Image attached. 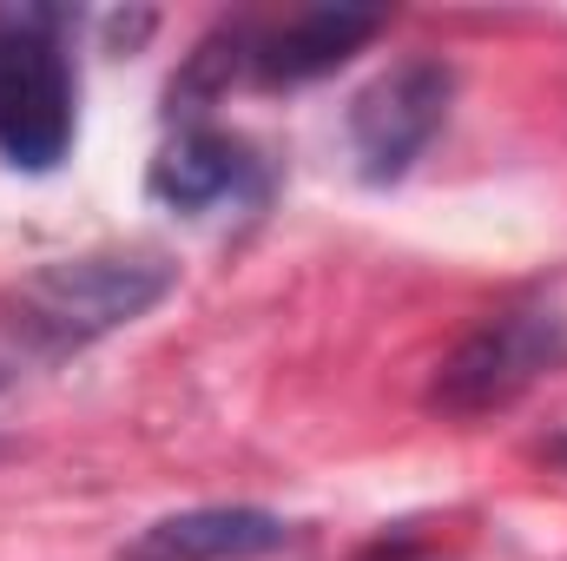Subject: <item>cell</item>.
I'll use <instances>...</instances> for the list:
<instances>
[{
  "label": "cell",
  "mask_w": 567,
  "mask_h": 561,
  "mask_svg": "<svg viewBox=\"0 0 567 561\" xmlns=\"http://www.w3.org/2000/svg\"><path fill=\"white\" fill-rule=\"evenodd\" d=\"M172 284H178V272L158 252H80V258H53L13 284L7 324L20 330V344L60 357V350L100 344V337L140 324L152 304H165Z\"/></svg>",
  "instance_id": "1"
},
{
  "label": "cell",
  "mask_w": 567,
  "mask_h": 561,
  "mask_svg": "<svg viewBox=\"0 0 567 561\" xmlns=\"http://www.w3.org/2000/svg\"><path fill=\"white\" fill-rule=\"evenodd\" d=\"M561 456H567V442H561Z\"/></svg>",
  "instance_id": "8"
},
{
  "label": "cell",
  "mask_w": 567,
  "mask_h": 561,
  "mask_svg": "<svg viewBox=\"0 0 567 561\" xmlns=\"http://www.w3.org/2000/svg\"><path fill=\"white\" fill-rule=\"evenodd\" d=\"M377 33H383V13H363V7H303L284 27H271L265 40H251L245 67H251L258 86H310V80L337 73Z\"/></svg>",
  "instance_id": "6"
},
{
  "label": "cell",
  "mask_w": 567,
  "mask_h": 561,
  "mask_svg": "<svg viewBox=\"0 0 567 561\" xmlns=\"http://www.w3.org/2000/svg\"><path fill=\"white\" fill-rule=\"evenodd\" d=\"M66 13L40 0H0V159L53 172L80 133V73Z\"/></svg>",
  "instance_id": "2"
},
{
  "label": "cell",
  "mask_w": 567,
  "mask_h": 561,
  "mask_svg": "<svg viewBox=\"0 0 567 561\" xmlns=\"http://www.w3.org/2000/svg\"><path fill=\"white\" fill-rule=\"evenodd\" d=\"M567 364V310L561 304H515L482 317L435 370L429 404L449 417H488L522 404L542 377Z\"/></svg>",
  "instance_id": "3"
},
{
  "label": "cell",
  "mask_w": 567,
  "mask_h": 561,
  "mask_svg": "<svg viewBox=\"0 0 567 561\" xmlns=\"http://www.w3.org/2000/svg\"><path fill=\"white\" fill-rule=\"evenodd\" d=\"M245 178H251V152L231 140V133L185 126L178 140L158 145V159H152V172H145V192H152L158 205H172V212L198 218V212H212V205L238 198V192H245Z\"/></svg>",
  "instance_id": "7"
},
{
  "label": "cell",
  "mask_w": 567,
  "mask_h": 561,
  "mask_svg": "<svg viewBox=\"0 0 567 561\" xmlns=\"http://www.w3.org/2000/svg\"><path fill=\"white\" fill-rule=\"evenodd\" d=\"M297 542V529L251 509V502H212V509H178L145 522V536L126 549V561H265L284 555Z\"/></svg>",
  "instance_id": "5"
},
{
  "label": "cell",
  "mask_w": 567,
  "mask_h": 561,
  "mask_svg": "<svg viewBox=\"0 0 567 561\" xmlns=\"http://www.w3.org/2000/svg\"><path fill=\"white\" fill-rule=\"evenodd\" d=\"M449 93H455V73L442 60H396L390 73H377L357 100H350V120H343V140L350 159L370 185H390L403 178L416 159L429 152V140L442 133L449 120Z\"/></svg>",
  "instance_id": "4"
}]
</instances>
